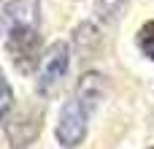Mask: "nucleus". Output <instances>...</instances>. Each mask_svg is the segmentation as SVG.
Returning a JSON list of instances; mask_svg holds the SVG:
<instances>
[{"label":"nucleus","instance_id":"0eeeda50","mask_svg":"<svg viewBox=\"0 0 154 149\" xmlns=\"http://www.w3.org/2000/svg\"><path fill=\"white\" fill-rule=\"evenodd\" d=\"M11 114H14V90H11V84L5 81V76L0 71V125L8 122Z\"/></svg>","mask_w":154,"mask_h":149},{"label":"nucleus","instance_id":"f03ea898","mask_svg":"<svg viewBox=\"0 0 154 149\" xmlns=\"http://www.w3.org/2000/svg\"><path fill=\"white\" fill-rule=\"evenodd\" d=\"M103 95H106L103 73L87 71L79 79V87H76L73 98L65 100V106L60 111V119H57V128H54V138H57V144L62 149H76L84 144L87 128H89V117L100 106Z\"/></svg>","mask_w":154,"mask_h":149},{"label":"nucleus","instance_id":"20e7f679","mask_svg":"<svg viewBox=\"0 0 154 149\" xmlns=\"http://www.w3.org/2000/svg\"><path fill=\"white\" fill-rule=\"evenodd\" d=\"M38 133H41V111H35V109H22V111L11 114L5 122V138H8L11 149L30 147L38 138Z\"/></svg>","mask_w":154,"mask_h":149},{"label":"nucleus","instance_id":"39448f33","mask_svg":"<svg viewBox=\"0 0 154 149\" xmlns=\"http://www.w3.org/2000/svg\"><path fill=\"white\" fill-rule=\"evenodd\" d=\"M127 3L130 0H97L95 3V16H92V22L100 27V30H106V27H111L116 19H119V14L127 8Z\"/></svg>","mask_w":154,"mask_h":149},{"label":"nucleus","instance_id":"6e6552de","mask_svg":"<svg viewBox=\"0 0 154 149\" xmlns=\"http://www.w3.org/2000/svg\"><path fill=\"white\" fill-rule=\"evenodd\" d=\"M152 149H154V147H152Z\"/></svg>","mask_w":154,"mask_h":149},{"label":"nucleus","instance_id":"423d86ee","mask_svg":"<svg viewBox=\"0 0 154 149\" xmlns=\"http://www.w3.org/2000/svg\"><path fill=\"white\" fill-rule=\"evenodd\" d=\"M135 43H138V49H141L143 57L154 60V19L146 22V24H141V30L135 35Z\"/></svg>","mask_w":154,"mask_h":149},{"label":"nucleus","instance_id":"7ed1b4c3","mask_svg":"<svg viewBox=\"0 0 154 149\" xmlns=\"http://www.w3.org/2000/svg\"><path fill=\"white\" fill-rule=\"evenodd\" d=\"M68 71H70V46L65 41H57L46 49L41 65H38V79H35L38 95H43V98L54 95L60 90V84L65 81Z\"/></svg>","mask_w":154,"mask_h":149},{"label":"nucleus","instance_id":"f257e3e1","mask_svg":"<svg viewBox=\"0 0 154 149\" xmlns=\"http://www.w3.org/2000/svg\"><path fill=\"white\" fill-rule=\"evenodd\" d=\"M5 49L19 73H32L41 57V0H11L3 8Z\"/></svg>","mask_w":154,"mask_h":149}]
</instances>
